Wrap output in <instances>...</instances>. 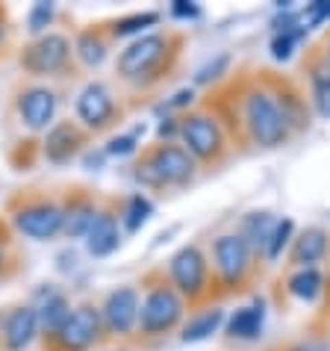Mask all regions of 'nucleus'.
I'll list each match as a JSON object with an SVG mask.
<instances>
[{
    "label": "nucleus",
    "instance_id": "obj_32",
    "mask_svg": "<svg viewBox=\"0 0 330 351\" xmlns=\"http://www.w3.org/2000/svg\"><path fill=\"white\" fill-rule=\"evenodd\" d=\"M227 65H230V53L212 56L207 65H201L198 71H195V83H212V80H218V77L227 71Z\"/></svg>",
    "mask_w": 330,
    "mask_h": 351
},
{
    "label": "nucleus",
    "instance_id": "obj_1",
    "mask_svg": "<svg viewBox=\"0 0 330 351\" xmlns=\"http://www.w3.org/2000/svg\"><path fill=\"white\" fill-rule=\"evenodd\" d=\"M245 130L259 148H277L289 139V128L275 92L251 89L245 95Z\"/></svg>",
    "mask_w": 330,
    "mask_h": 351
},
{
    "label": "nucleus",
    "instance_id": "obj_33",
    "mask_svg": "<svg viewBox=\"0 0 330 351\" xmlns=\"http://www.w3.org/2000/svg\"><path fill=\"white\" fill-rule=\"evenodd\" d=\"M51 21H53V3H36L30 15H27V30L38 36Z\"/></svg>",
    "mask_w": 330,
    "mask_h": 351
},
{
    "label": "nucleus",
    "instance_id": "obj_17",
    "mask_svg": "<svg viewBox=\"0 0 330 351\" xmlns=\"http://www.w3.org/2000/svg\"><path fill=\"white\" fill-rule=\"evenodd\" d=\"M327 242H330L327 230H322V228H307V230L295 239V245H292V260L298 263L301 269L316 266V263L327 254Z\"/></svg>",
    "mask_w": 330,
    "mask_h": 351
},
{
    "label": "nucleus",
    "instance_id": "obj_3",
    "mask_svg": "<svg viewBox=\"0 0 330 351\" xmlns=\"http://www.w3.org/2000/svg\"><path fill=\"white\" fill-rule=\"evenodd\" d=\"M183 319V298L174 287H153L144 295L139 307V328L142 334H165V330L177 328V322Z\"/></svg>",
    "mask_w": 330,
    "mask_h": 351
},
{
    "label": "nucleus",
    "instance_id": "obj_8",
    "mask_svg": "<svg viewBox=\"0 0 330 351\" xmlns=\"http://www.w3.org/2000/svg\"><path fill=\"white\" fill-rule=\"evenodd\" d=\"M15 228L18 233L30 237L36 242H45V239H53L62 233V224H65V210L56 207L53 201H36V204H27L15 213Z\"/></svg>",
    "mask_w": 330,
    "mask_h": 351
},
{
    "label": "nucleus",
    "instance_id": "obj_14",
    "mask_svg": "<svg viewBox=\"0 0 330 351\" xmlns=\"http://www.w3.org/2000/svg\"><path fill=\"white\" fill-rule=\"evenodd\" d=\"M38 334V313L36 307H15L12 313L3 316V328H0V337H3V346L9 351H24L33 343V337Z\"/></svg>",
    "mask_w": 330,
    "mask_h": 351
},
{
    "label": "nucleus",
    "instance_id": "obj_34",
    "mask_svg": "<svg viewBox=\"0 0 330 351\" xmlns=\"http://www.w3.org/2000/svg\"><path fill=\"white\" fill-rule=\"evenodd\" d=\"M171 15L174 18H201V9L195 3H186V0H174V3H171Z\"/></svg>",
    "mask_w": 330,
    "mask_h": 351
},
{
    "label": "nucleus",
    "instance_id": "obj_30",
    "mask_svg": "<svg viewBox=\"0 0 330 351\" xmlns=\"http://www.w3.org/2000/svg\"><path fill=\"white\" fill-rule=\"evenodd\" d=\"M160 24V12H136V15H127L121 18V21H115L112 33L115 36H133V33H142L148 30V27H157Z\"/></svg>",
    "mask_w": 330,
    "mask_h": 351
},
{
    "label": "nucleus",
    "instance_id": "obj_12",
    "mask_svg": "<svg viewBox=\"0 0 330 351\" xmlns=\"http://www.w3.org/2000/svg\"><path fill=\"white\" fill-rule=\"evenodd\" d=\"M74 110H77V119H80L89 130H103L115 115V101L103 83H89V86H83L80 95H77Z\"/></svg>",
    "mask_w": 330,
    "mask_h": 351
},
{
    "label": "nucleus",
    "instance_id": "obj_37",
    "mask_svg": "<svg viewBox=\"0 0 330 351\" xmlns=\"http://www.w3.org/2000/svg\"><path fill=\"white\" fill-rule=\"evenodd\" d=\"M103 157H106V154H98V157H94V154H89V157H86V165H101Z\"/></svg>",
    "mask_w": 330,
    "mask_h": 351
},
{
    "label": "nucleus",
    "instance_id": "obj_20",
    "mask_svg": "<svg viewBox=\"0 0 330 351\" xmlns=\"http://www.w3.org/2000/svg\"><path fill=\"white\" fill-rule=\"evenodd\" d=\"M98 219V210H94L92 201L86 198H77L65 207V224H62V233L68 239H86V233Z\"/></svg>",
    "mask_w": 330,
    "mask_h": 351
},
{
    "label": "nucleus",
    "instance_id": "obj_35",
    "mask_svg": "<svg viewBox=\"0 0 330 351\" xmlns=\"http://www.w3.org/2000/svg\"><path fill=\"white\" fill-rule=\"evenodd\" d=\"M192 101H195V89H180L168 104H165V110H180V106H189Z\"/></svg>",
    "mask_w": 330,
    "mask_h": 351
},
{
    "label": "nucleus",
    "instance_id": "obj_21",
    "mask_svg": "<svg viewBox=\"0 0 330 351\" xmlns=\"http://www.w3.org/2000/svg\"><path fill=\"white\" fill-rule=\"evenodd\" d=\"M221 325H225V310L221 307L203 310V313L192 316L186 325H183V343H201V339H210Z\"/></svg>",
    "mask_w": 330,
    "mask_h": 351
},
{
    "label": "nucleus",
    "instance_id": "obj_31",
    "mask_svg": "<svg viewBox=\"0 0 330 351\" xmlns=\"http://www.w3.org/2000/svg\"><path fill=\"white\" fill-rule=\"evenodd\" d=\"M139 133H144V128H136V133L112 136V139L106 142L103 154H106V157H130V154H136V148H139V139H136Z\"/></svg>",
    "mask_w": 330,
    "mask_h": 351
},
{
    "label": "nucleus",
    "instance_id": "obj_16",
    "mask_svg": "<svg viewBox=\"0 0 330 351\" xmlns=\"http://www.w3.org/2000/svg\"><path fill=\"white\" fill-rule=\"evenodd\" d=\"M80 142H83V136L71 121L53 124V128L47 130V139H45V157L51 162H56V165H62L77 154Z\"/></svg>",
    "mask_w": 330,
    "mask_h": 351
},
{
    "label": "nucleus",
    "instance_id": "obj_6",
    "mask_svg": "<svg viewBox=\"0 0 330 351\" xmlns=\"http://www.w3.org/2000/svg\"><path fill=\"white\" fill-rule=\"evenodd\" d=\"M165 53H168V36L162 33H151L130 42L118 56V74L127 80H142L157 68Z\"/></svg>",
    "mask_w": 330,
    "mask_h": 351
},
{
    "label": "nucleus",
    "instance_id": "obj_40",
    "mask_svg": "<svg viewBox=\"0 0 330 351\" xmlns=\"http://www.w3.org/2000/svg\"><path fill=\"white\" fill-rule=\"evenodd\" d=\"M0 38H3V27H0Z\"/></svg>",
    "mask_w": 330,
    "mask_h": 351
},
{
    "label": "nucleus",
    "instance_id": "obj_2",
    "mask_svg": "<svg viewBox=\"0 0 330 351\" xmlns=\"http://www.w3.org/2000/svg\"><path fill=\"white\" fill-rule=\"evenodd\" d=\"M192 174H195V157L180 145L165 142L148 154V160L139 165L136 178L144 186H183V183L192 180Z\"/></svg>",
    "mask_w": 330,
    "mask_h": 351
},
{
    "label": "nucleus",
    "instance_id": "obj_27",
    "mask_svg": "<svg viewBox=\"0 0 330 351\" xmlns=\"http://www.w3.org/2000/svg\"><path fill=\"white\" fill-rule=\"evenodd\" d=\"M277 104H280V112H283V121H286V128H289V133L292 130H304L307 128V106H304V101H301L298 95H292V92H286V95H277Z\"/></svg>",
    "mask_w": 330,
    "mask_h": 351
},
{
    "label": "nucleus",
    "instance_id": "obj_25",
    "mask_svg": "<svg viewBox=\"0 0 330 351\" xmlns=\"http://www.w3.org/2000/svg\"><path fill=\"white\" fill-rule=\"evenodd\" d=\"M77 56H80L83 65L98 68L106 60V42L98 33L86 30V33H80V38H77Z\"/></svg>",
    "mask_w": 330,
    "mask_h": 351
},
{
    "label": "nucleus",
    "instance_id": "obj_19",
    "mask_svg": "<svg viewBox=\"0 0 330 351\" xmlns=\"http://www.w3.org/2000/svg\"><path fill=\"white\" fill-rule=\"evenodd\" d=\"M266 325V310L263 304H251V307H239L236 313L227 319V334L233 339H257L263 334Z\"/></svg>",
    "mask_w": 330,
    "mask_h": 351
},
{
    "label": "nucleus",
    "instance_id": "obj_10",
    "mask_svg": "<svg viewBox=\"0 0 330 351\" xmlns=\"http://www.w3.org/2000/svg\"><path fill=\"white\" fill-rule=\"evenodd\" d=\"M139 292H136L133 287H118L112 289L110 295H106L103 307H101V322L103 328L110 330V334H121L127 337L130 330L139 325Z\"/></svg>",
    "mask_w": 330,
    "mask_h": 351
},
{
    "label": "nucleus",
    "instance_id": "obj_7",
    "mask_svg": "<svg viewBox=\"0 0 330 351\" xmlns=\"http://www.w3.org/2000/svg\"><path fill=\"white\" fill-rule=\"evenodd\" d=\"M180 139L195 160H218L225 151L221 124L210 115H189L180 121Z\"/></svg>",
    "mask_w": 330,
    "mask_h": 351
},
{
    "label": "nucleus",
    "instance_id": "obj_26",
    "mask_svg": "<svg viewBox=\"0 0 330 351\" xmlns=\"http://www.w3.org/2000/svg\"><path fill=\"white\" fill-rule=\"evenodd\" d=\"M309 83H313V104L316 112L322 119H330V65H318L309 74Z\"/></svg>",
    "mask_w": 330,
    "mask_h": 351
},
{
    "label": "nucleus",
    "instance_id": "obj_13",
    "mask_svg": "<svg viewBox=\"0 0 330 351\" xmlns=\"http://www.w3.org/2000/svg\"><path fill=\"white\" fill-rule=\"evenodd\" d=\"M18 115L30 130H47V124L56 115V92L47 86H33L24 89L18 97Z\"/></svg>",
    "mask_w": 330,
    "mask_h": 351
},
{
    "label": "nucleus",
    "instance_id": "obj_9",
    "mask_svg": "<svg viewBox=\"0 0 330 351\" xmlns=\"http://www.w3.org/2000/svg\"><path fill=\"white\" fill-rule=\"evenodd\" d=\"M68 56H71V42L60 33H47V36H38L33 45L24 47L21 65H24V71H30L36 77L56 74L68 62Z\"/></svg>",
    "mask_w": 330,
    "mask_h": 351
},
{
    "label": "nucleus",
    "instance_id": "obj_18",
    "mask_svg": "<svg viewBox=\"0 0 330 351\" xmlns=\"http://www.w3.org/2000/svg\"><path fill=\"white\" fill-rule=\"evenodd\" d=\"M36 313H38V328H42L45 334L56 337L60 328L68 322V316H71V304H68V298L62 292H47L42 298V304L36 307Z\"/></svg>",
    "mask_w": 330,
    "mask_h": 351
},
{
    "label": "nucleus",
    "instance_id": "obj_28",
    "mask_svg": "<svg viewBox=\"0 0 330 351\" xmlns=\"http://www.w3.org/2000/svg\"><path fill=\"white\" fill-rule=\"evenodd\" d=\"M292 233H295V221L292 219H277L275 230H271V237H268L266 248H263L266 260H277L280 254H283V248L292 242Z\"/></svg>",
    "mask_w": 330,
    "mask_h": 351
},
{
    "label": "nucleus",
    "instance_id": "obj_39",
    "mask_svg": "<svg viewBox=\"0 0 330 351\" xmlns=\"http://www.w3.org/2000/svg\"><path fill=\"white\" fill-rule=\"evenodd\" d=\"M0 263H3V248H0Z\"/></svg>",
    "mask_w": 330,
    "mask_h": 351
},
{
    "label": "nucleus",
    "instance_id": "obj_4",
    "mask_svg": "<svg viewBox=\"0 0 330 351\" xmlns=\"http://www.w3.org/2000/svg\"><path fill=\"white\" fill-rule=\"evenodd\" d=\"M168 275H171V287L180 292V298L195 301L207 289L210 263L198 245H183L168 263Z\"/></svg>",
    "mask_w": 330,
    "mask_h": 351
},
{
    "label": "nucleus",
    "instance_id": "obj_38",
    "mask_svg": "<svg viewBox=\"0 0 330 351\" xmlns=\"http://www.w3.org/2000/svg\"><path fill=\"white\" fill-rule=\"evenodd\" d=\"M292 351H325V348H316V346H298V348H292Z\"/></svg>",
    "mask_w": 330,
    "mask_h": 351
},
{
    "label": "nucleus",
    "instance_id": "obj_41",
    "mask_svg": "<svg viewBox=\"0 0 330 351\" xmlns=\"http://www.w3.org/2000/svg\"><path fill=\"white\" fill-rule=\"evenodd\" d=\"M0 328H3V319H0Z\"/></svg>",
    "mask_w": 330,
    "mask_h": 351
},
{
    "label": "nucleus",
    "instance_id": "obj_24",
    "mask_svg": "<svg viewBox=\"0 0 330 351\" xmlns=\"http://www.w3.org/2000/svg\"><path fill=\"white\" fill-rule=\"evenodd\" d=\"M151 216H153L151 198H148V195H142V192H136V195H130V198H127V204H124L118 221H121V228L127 233H139Z\"/></svg>",
    "mask_w": 330,
    "mask_h": 351
},
{
    "label": "nucleus",
    "instance_id": "obj_23",
    "mask_svg": "<svg viewBox=\"0 0 330 351\" xmlns=\"http://www.w3.org/2000/svg\"><path fill=\"white\" fill-rule=\"evenodd\" d=\"M275 224H277V219L271 216V213H248L239 233L245 237V242L254 251H263L268 237H271V230H275Z\"/></svg>",
    "mask_w": 330,
    "mask_h": 351
},
{
    "label": "nucleus",
    "instance_id": "obj_22",
    "mask_svg": "<svg viewBox=\"0 0 330 351\" xmlns=\"http://www.w3.org/2000/svg\"><path fill=\"white\" fill-rule=\"evenodd\" d=\"M289 295L298 298V301H316L318 295H322V289H325V278H322V271H318L316 266H309V269H298L292 278H289Z\"/></svg>",
    "mask_w": 330,
    "mask_h": 351
},
{
    "label": "nucleus",
    "instance_id": "obj_5",
    "mask_svg": "<svg viewBox=\"0 0 330 351\" xmlns=\"http://www.w3.org/2000/svg\"><path fill=\"white\" fill-rule=\"evenodd\" d=\"M251 254H254V248L248 245L242 233H221L212 242V266H216L221 284L225 287L242 284L251 269Z\"/></svg>",
    "mask_w": 330,
    "mask_h": 351
},
{
    "label": "nucleus",
    "instance_id": "obj_11",
    "mask_svg": "<svg viewBox=\"0 0 330 351\" xmlns=\"http://www.w3.org/2000/svg\"><path fill=\"white\" fill-rule=\"evenodd\" d=\"M101 328H103L101 310L83 304V307H74L71 310V316H68V322L60 328V334H56L53 339L65 351H86V348L94 343V339L101 337Z\"/></svg>",
    "mask_w": 330,
    "mask_h": 351
},
{
    "label": "nucleus",
    "instance_id": "obj_36",
    "mask_svg": "<svg viewBox=\"0 0 330 351\" xmlns=\"http://www.w3.org/2000/svg\"><path fill=\"white\" fill-rule=\"evenodd\" d=\"M157 136L160 139H174V136H180V121L177 119H162L160 128H157Z\"/></svg>",
    "mask_w": 330,
    "mask_h": 351
},
{
    "label": "nucleus",
    "instance_id": "obj_29",
    "mask_svg": "<svg viewBox=\"0 0 330 351\" xmlns=\"http://www.w3.org/2000/svg\"><path fill=\"white\" fill-rule=\"evenodd\" d=\"M307 38V30H283V33H275V38H271L268 51L271 56H275L277 62H286L289 56L295 53V47Z\"/></svg>",
    "mask_w": 330,
    "mask_h": 351
},
{
    "label": "nucleus",
    "instance_id": "obj_15",
    "mask_svg": "<svg viewBox=\"0 0 330 351\" xmlns=\"http://www.w3.org/2000/svg\"><path fill=\"white\" fill-rule=\"evenodd\" d=\"M121 245V228L118 219L112 213H98V219L86 233V251L92 257H110L112 251H118Z\"/></svg>",
    "mask_w": 330,
    "mask_h": 351
}]
</instances>
